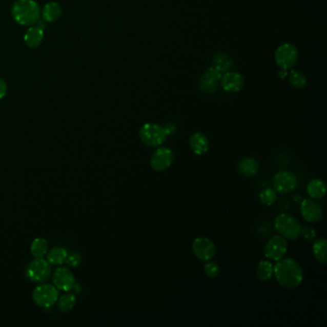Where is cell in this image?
<instances>
[{
  "label": "cell",
  "instance_id": "obj_1",
  "mask_svg": "<svg viewBox=\"0 0 327 327\" xmlns=\"http://www.w3.org/2000/svg\"><path fill=\"white\" fill-rule=\"evenodd\" d=\"M274 275L277 283L286 289L297 288L303 280L302 269L293 258H281L276 261Z\"/></svg>",
  "mask_w": 327,
  "mask_h": 327
},
{
  "label": "cell",
  "instance_id": "obj_2",
  "mask_svg": "<svg viewBox=\"0 0 327 327\" xmlns=\"http://www.w3.org/2000/svg\"><path fill=\"white\" fill-rule=\"evenodd\" d=\"M12 16L22 26H32L38 22L40 9L35 0H16L12 7Z\"/></svg>",
  "mask_w": 327,
  "mask_h": 327
},
{
  "label": "cell",
  "instance_id": "obj_3",
  "mask_svg": "<svg viewBox=\"0 0 327 327\" xmlns=\"http://www.w3.org/2000/svg\"><path fill=\"white\" fill-rule=\"evenodd\" d=\"M167 135L166 129L155 123H146L139 131L140 140L148 147H158L162 145Z\"/></svg>",
  "mask_w": 327,
  "mask_h": 327
},
{
  "label": "cell",
  "instance_id": "obj_4",
  "mask_svg": "<svg viewBox=\"0 0 327 327\" xmlns=\"http://www.w3.org/2000/svg\"><path fill=\"white\" fill-rule=\"evenodd\" d=\"M275 229L282 237L295 240L299 237L301 231V223L297 218L288 214H279L275 219Z\"/></svg>",
  "mask_w": 327,
  "mask_h": 327
},
{
  "label": "cell",
  "instance_id": "obj_5",
  "mask_svg": "<svg viewBox=\"0 0 327 327\" xmlns=\"http://www.w3.org/2000/svg\"><path fill=\"white\" fill-rule=\"evenodd\" d=\"M34 302L43 308H49L55 304L59 298V290L49 283H43L33 291Z\"/></svg>",
  "mask_w": 327,
  "mask_h": 327
},
{
  "label": "cell",
  "instance_id": "obj_6",
  "mask_svg": "<svg viewBox=\"0 0 327 327\" xmlns=\"http://www.w3.org/2000/svg\"><path fill=\"white\" fill-rule=\"evenodd\" d=\"M26 274L33 282H45L51 275L50 263L44 258H35L30 262Z\"/></svg>",
  "mask_w": 327,
  "mask_h": 327
},
{
  "label": "cell",
  "instance_id": "obj_7",
  "mask_svg": "<svg viewBox=\"0 0 327 327\" xmlns=\"http://www.w3.org/2000/svg\"><path fill=\"white\" fill-rule=\"evenodd\" d=\"M297 57L298 52L297 47L292 44L280 45L275 51V62L283 70H287L294 67L297 63Z\"/></svg>",
  "mask_w": 327,
  "mask_h": 327
},
{
  "label": "cell",
  "instance_id": "obj_8",
  "mask_svg": "<svg viewBox=\"0 0 327 327\" xmlns=\"http://www.w3.org/2000/svg\"><path fill=\"white\" fill-rule=\"evenodd\" d=\"M175 156L171 149L167 147H159L156 149L151 156L150 164L153 170L161 172L168 169L174 162Z\"/></svg>",
  "mask_w": 327,
  "mask_h": 327
},
{
  "label": "cell",
  "instance_id": "obj_9",
  "mask_svg": "<svg viewBox=\"0 0 327 327\" xmlns=\"http://www.w3.org/2000/svg\"><path fill=\"white\" fill-rule=\"evenodd\" d=\"M287 250L286 239L281 235H276L271 238L265 246V256L271 260H280L287 253Z\"/></svg>",
  "mask_w": 327,
  "mask_h": 327
},
{
  "label": "cell",
  "instance_id": "obj_10",
  "mask_svg": "<svg viewBox=\"0 0 327 327\" xmlns=\"http://www.w3.org/2000/svg\"><path fill=\"white\" fill-rule=\"evenodd\" d=\"M273 185L275 191L282 194L289 193L297 187V178L292 172H278L274 177Z\"/></svg>",
  "mask_w": 327,
  "mask_h": 327
},
{
  "label": "cell",
  "instance_id": "obj_11",
  "mask_svg": "<svg viewBox=\"0 0 327 327\" xmlns=\"http://www.w3.org/2000/svg\"><path fill=\"white\" fill-rule=\"evenodd\" d=\"M53 283L58 290L70 292L75 286L74 275L69 268L59 267L53 275Z\"/></svg>",
  "mask_w": 327,
  "mask_h": 327
},
{
  "label": "cell",
  "instance_id": "obj_12",
  "mask_svg": "<svg viewBox=\"0 0 327 327\" xmlns=\"http://www.w3.org/2000/svg\"><path fill=\"white\" fill-rule=\"evenodd\" d=\"M192 250L195 256L201 261H209L212 259L216 253L214 243L206 237L195 239L192 245Z\"/></svg>",
  "mask_w": 327,
  "mask_h": 327
},
{
  "label": "cell",
  "instance_id": "obj_13",
  "mask_svg": "<svg viewBox=\"0 0 327 327\" xmlns=\"http://www.w3.org/2000/svg\"><path fill=\"white\" fill-rule=\"evenodd\" d=\"M301 215L309 223H318L322 218V209L320 205L313 200H304L300 206Z\"/></svg>",
  "mask_w": 327,
  "mask_h": 327
},
{
  "label": "cell",
  "instance_id": "obj_14",
  "mask_svg": "<svg viewBox=\"0 0 327 327\" xmlns=\"http://www.w3.org/2000/svg\"><path fill=\"white\" fill-rule=\"evenodd\" d=\"M245 81L243 76L237 72H228L221 80L222 88L228 92H238L243 89Z\"/></svg>",
  "mask_w": 327,
  "mask_h": 327
},
{
  "label": "cell",
  "instance_id": "obj_15",
  "mask_svg": "<svg viewBox=\"0 0 327 327\" xmlns=\"http://www.w3.org/2000/svg\"><path fill=\"white\" fill-rule=\"evenodd\" d=\"M189 145L194 154L201 156L208 152L209 148V140L206 134L202 133H195L189 138Z\"/></svg>",
  "mask_w": 327,
  "mask_h": 327
},
{
  "label": "cell",
  "instance_id": "obj_16",
  "mask_svg": "<svg viewBox=\"0 0 327 327\" xmlns=\"http://www.w3.org/2000/svg\"><path fill=\"white\" fill-rule=\"evenodd\" d=\"M45 30L37 26V24L30 26L29 29L24 35V43L31 48H36L42 45L45 37Z\"/></svg>",
  "mask_w": 327,
  "mask_h": 327
},
{
  "label": "cell",
  "instance_id": "obj_17",
  "mask_svg": "<svg viewBox=\"0 0 327 327\" xmlns=\"http://www.w3.org/2000/svg\"><path fill=\"white\" fill-rule=\"evenodd\" d=\"M63 9L60 7L59 3L57 2H49L45 4V7L43 9V19L45 23H53L59 19V16L62 15Z\"/></svg>",
  "mask_w": 327,
  "mask_h": 327
},
{
  "label": "cell",
  "instance_id": "obj_18",
  "mask_svg": "<svg viewBox=\"0 0 327 327\" xmlns=\"http://www.w3.org/2000/svg\"><path fill=\"white\" fill-rule=\"evenodd\" d=\"M238 169L246 177H253L259 170V164L253 157H247L239 162Z\"/></svg>",
  "mask_w": 327,
  "mask_h": 327
},
{
  "label": "cell",
  "instance_id": "obj_19",
  "mask_svg": "<svg viewBox=\"0 0 327 327\" xmlns=\"http://www.w3.org/2000/svg\"><path fill=\"white\" fill-rule=\"evenodd\" d=\"M307 193L312 199L320 200L325 196L326 186L321 179H312L307 186Z\"/></svg>",
  "mask_w": 327,
  "mask_h": 327
},
{
  "label": "cell",
  "instance_id": "obj_20",
  "mask_svg": "<svg viewBox=\"0 0 327 327\" xmlns=\"http://www.w3.org/2000/svg\"><path fill=\"white\" fill-rule=\"evenodd\" d=\"M46 255H47L46 260L50 263V265L60 266L67 262L68 253L66 249L57 247L52 249L51 251H49Z\"/></svg>",
  "mask_w": 327,
  "mask_h": 327
},
{
  "label": "cell",
  "instance_id": "obj_21",
  "mask_svg": "<svg viewBox=\"0 0 327 327\" xmlns=\"http://www.w3.org/2000/svg\"><path fill=\"white\" fill-rule=\"evenodd\" d=\"M31 253L35 258H44L48 253V244L44 238H36L31 244Z\"/></svg>",
  "mask_w": 327,
  "mask_h": 327
},
{
  "label": "cell",
  "instance_id": "obj_22",
  "mask_svg": "<svg viewBox=\"0 0 327 327\" xmlns=\"http://www.w3.org/2000/svg\"><path fill=\"white\" fill-rule=\"evenodd\" d=\"M313 253L315 258L320 264H326L327 242L325 239H319L313 245Z\"/></svg>",
  "mask_w": 327,
  "mask_h": 327
},
{
  "label": "cell",
  "instance_id": "obj_23",
  "mask_svg": "<svg viewBox=\"0 0 327 327\" xmlns=\"http://www.w3.org/2000/svg\"><path fill=\"white\" fill-rule=\"evenodd\" d=\"M274 275V266L267 260L259 262L256 269V276L261 281H267Z\"/></svg>",
  "mask_w": 327,
  "mask_h": 327
},
{
  "label": "cell",
  "instance_id": "obj_24",
  "mask_svg": "<svg viewBox=\"0 0 327 327\" xmlns=\"http://www.w3.org/2000/svg\"><path fill=\"white\" fill-rule=\"evenodd\" d=\"M76 297L73 294L67 293L58 298V307L62 312H69L74 308L76 304Z\"/></svg>",
  "mask_w": 327,
  "mask_h": 327
},
{
  "label": "cell",
  "instance_id": "obj_25",
  "mask_svg": "<svg viewBox=\"0 0 327 327\" xmlns=\"http://www.w3.org/2000/svg\"><path fill=\"white\" fill-rule=\"evenodd\" d=\"M289 80H290L291 85L297 89L304 88L307 83L305 75L298 70H291Z\"/></svg>",
  "mask_w": 327,
  "mask_h": 327
},
{
  "label": "cell",
  "instance_id": "obj_26",
  "mask_svg": "<svg viewBox=\"0 0 327 327\" xmlns=\"http://www.w3.org/2000/svg\"><path fill=\"white\" fill-rule=\"evenodd\" d=\"M276 198H277L276 191L273 188H266L262 190L259 194V200L261 202L268 207L274 205L276 201Z\"/></svg>",
  "mask_w": 327,
  "mask_h": 327
},
{
  "label": "cell",
  "instance_id": "obj_27",
  "mask_svg": "<svg viewBox=\"0 0 327 327\" xmlns=\"http://www.w3.org/2000/svg\"><path fill=\"white\" fill-rule=\"evenodd\" d=\"M203 271H205V274H206L207 276L210 277V278H214V277H217L219 275L220 268H219L217 263L211 261V262H208V264L205 265Z\"/></svg>",
  "mask_w": 327,
  "mask_h": 327
},
{
  "label": "cell",
  "instance_id": "obj_28",
  "mask_svg": "<svg viewBox=\"0 0 327 327\" xmlns=\"http://www.w3.org/2000/svg\"><path fill=\"white\" fill-rule=\"evenodd\" d=\"M300 234H301L302 237L304 238L305 240L308 241V242L313 241V240L316 238V235H317L316 231H315L313 228H311V227H309V226L302 227V228H301V231H300Z\"/></svg>",
  "mask_w": 327,
  "mask_h": 327
},
{
  "label": "cell",
  "instance_id": "obj_29",
  "mask_svg": "<svg viewBox=\"0 0 327 327\" xmlns=\"http://www.w3.org/2000/svg\"><path fill=\"white\" fill-rule=\"evenodd\" d=\"M206 77H207V81H208V83L212 84V83L215 82V81L219 80V79L221 78L220 69H219V68H215V67L208 69V72H207V74H206Z\"/></svg>",
  "mask_w": 327,
  "mask_h": 327
},
{
  "label": "cell",
  "instance_id": "obj_30",
  "mask_svg": "<svg viewBox=\"0 0 327 327\" xmlns=\"http://www.w3.org/2000/svg\"><path fill=\"white\" fill-rule=\"evenodd\" d=\"M67 263L71 267H78L81 263V256L77 253H72L67 255Z\"/></svg>",
  "mask_w": 327,
  "mask_h": 327
},
{
  "label": "cell",
  "instance_id": "obj_31",
  "mask_svg": "<svg viewBox=\"0 0 327 327\" xmlns=\"http://www.w3.org/2000/svg\"><path fill=\"white\" fill-rule=\"evenodd\" d=\"M7 84L0 78V100L7 94Z\"/></svg>",
  "mask_w": 327,
  "mask_h": 327
}]
</instances>
